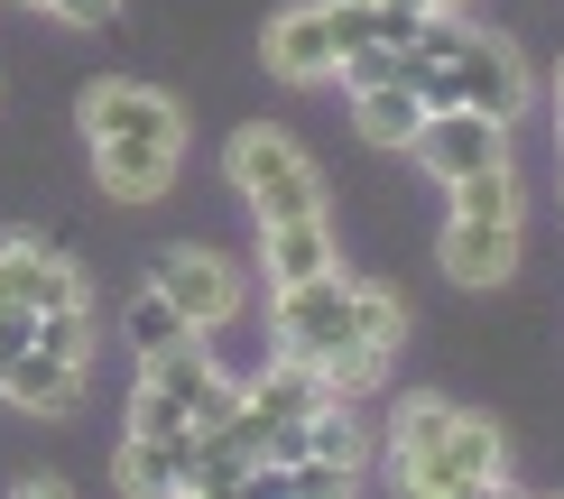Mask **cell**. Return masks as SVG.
<instances>
[{
  "instance_id": "obj_11",
  "label": "cell",
  "mask_w": 564,
  "mask_h": 499,
  "mask_svg": "<svg viewBox=\"0 0 564 499\" xmlns=\"http://www.w3.org/2000/svg\"><path fill=\"white\" fill-rule=\"evenodd\" d=\"M93 288H84V269L65 250H46V241H29V231H10L0 241V305H29V315H46V305H84Z\"/></svg>"
},
{
  "instance_id": "obj_19",
  "label": "cell",
  "mask_w": 564,
  "mask_h": 499,
  "mask_svg": "<svg viewBox=\"0 0 564 499\" xmlns=\"http://www.w3.org/2000/svg\"><path fill=\"white\" fill-rule=\"evenodd\" d=\"M121 333H130L139 351H158V343H176V333H185V315H176L158 288H139V296H130V315H121Z\"/></svg>"
},
{
  "instance_id": "obj_10",
  "label": "cell",
  "mask_w": 564,
  "mask_h": 499,
  "mask_svg": "<svg viewBox=\"0 0 564 499\" xmlns=\"http://www.w3.org/2000/svg\"><path fill=\"white\" fill-rule=\"evenodd\" d=\"M84 389H93V361H65V351H37V343L0 370V398H10L19 416H37V425L84 416Z\"/></svg>"
},
{
  "instance_id": "obj_1",
  "label": "cell",
  "mask_w": 564,
  "mask_h": 499,
  "mask_svg": "<svg viewBox=\"0 0 564 499\" xmlns=\"http://www.w3.org/2000/svg\"><path fill=\"white\" fill-rule=\"evenodd\" d=\"M75 130H84L93 176H102L111 204H158L176 185V166H185V102L158 93V84H130V75L84 84Z\"/></svg>"
},
{
  "instance_id": "obj_3",
  "label": "cell",
  "mask_w": 564,
  "mask_h": 499,
  "mask_svg": "<svg viewBox=\"0 0 564 499\" xmlns=\"http://www.w3.org/2000/svg\"><path fill=\"white\" fill-rule=\"evenodd\" d=\"M223 176H231V195L250 204V223H288V213H324V166L296 149L278 121H250V130H231V149H223Z\"/></svg>"
},
{
  "instance_id": "obj_17",
  "label": "cell",
  "mask_w": 564,
  "mask_h": 499,
  "mask_svg": "<svg viewBox=\"0 0 564 499\" xmlns=\"http://www.w3.org/2000/svg\"><path fill=\"white\" fill-rule=\"evenodd\" d=\"M444 195H454V213H473V223H528V185H519V166H509V158L454 176Z\"/></svg>"
},
{
  "instance_id": "obj_22",
  "label": "cell",
  "mask_w": 564,
  "mask_h": 499,
  "mask_svg": "<svg viewBox=\"0 0 564 499\" xmlns=\"http://www.w3.org/2000/svg\"><path fill=\"white\" fill-rule=\"evenodd\" d=\"M380 10H408V19H426V10H435V0H380Z\"/></svg>"
},
{
  "instance_id": "obj_9",
  "label": "cell",
  "mask_w": 564,
  "mask_h": 499,
  "mask_svg": "<svg viewBox=\"0 0 564 499\" xmlns=\"http://www.w3.org/2000/svg\"><path fill=\"white\" fill-rule=\"evenodd\" d=\"M408 158L426 166L435 185H454V176H473V166L509 158V121H490V111H473V102H444V111H426V130L408 139Z\"/></svg>"
},
{
  "instance_id": "obj_20",
  "label": "cell",
  "mask_w": 564,
  "mask_h": 499,
  "mask_svg": "<svg viewBox=\"0 0 564 499\" xmlns=\"http://www.w3.org/2000/svg\"><path fill=\"white\" fill-rule=\"evenodd\" d=\"M29 343H37V315H29V305H0V370H10Z\"/></svg>"
},
{
  "instance_id": "obj_15",
  "label": "cell",
  "mask_w": 564,
  "mask_h": 499,
  "mask_svg": "<svg viewBox=\"0 0 564 499\" xmlns=\"http://www.w3.org/2000/svg\"><path fill=\"white\" fill-rule=\"evenodd\" d=\"M305 454L361 481V471L380 463V425H361V408H351V398H324V408L305 416Z\"/></svg>"
},
{
  "instance_id": "obj_18",
  "label": "cell",
  "mask_w": 564,
  "mask_h": 499,
  "mask_svg": "<svg viewBox=\"0 0 564 499\" xmlns=\"http://www.w3.org/2000/svg\"><path fill=\"white\" fill-rule=\"evenodd\" d=\"M250 481H260V454H241L231 435H195V471H185V490L231 499V490H250Z\"/></svg>"
},
{
  "instance_id": "obj_14",
  "label": "cell",
  "mask_w": 564,
  "mask_h": 499,
  "mask_svg": "<svg viewBox=\"0 0 564 499\" xmlns=\"http://www.w3.org/2000/svg\"><path fill=\"white\" fill-rule=\"evenodd\" d=\"M185 471H195V425L185 435H121V454H111V481L139 490V499H158V490H185Z\"/></svg>"
},
{
  "instance_id": "obj_7",
  "label": "cell",
  "mask_w": 564,
  "mask_h": 499,
  "mask_svg": "<svg viewBox=\"0 0 564 499\" xmlns=\"http://www.w3.org/2000/svg\"><path fill=\"white\" fill-rule=\"evenodd\" d=\"M509 481V444H500V425L473 416V408H454V425L416 454L408 471H398V490H426V499H454V490H500Z\"/></svg>"
},
{
  "instance_id": "obj_2",
  "label": "cell",
  "mask_w": 564,
  "mask_h": 499,
  "mask_svg": "<svg viewBox=\"0 0 564 499\" xmlns=\"http://www.w3.org/2000/svg\"><path fill=\"white\" fill-rule=\"evenodd\" d=\"M269 333L278 351H296V361H343V351H398L408 343V296L380 288V278H305V288H269Z\"/></svg>"
},
{
  "instance_id": "obj_16",
  "label": "cell",
  "mask_w": 564,
  "mask_h": 499,
  "mask_svg": "<svg viewBox=\"0 0 564 499\" xmlns=\"http://www.w3.org/2000/svg\"><path fill=\"white\" fill-rule=\"evenodd\" d=\"M351 130H361L370 149H408V139L426 130V93H416V84H370V93H351Z\"/></svg>"
},
{
  "instance_id": "obj_6",
  "label": "cell",
  "mask_w": 564,
  "mask_h": 499,
  "mask_svg": "<svg viewBox=\"0 0 564 499\" xmlns=\"http://www.w3.org/2000/svg\"><path fill=\"white\" fill-rule=\"evenodd\" d=\"M223 361L204 351V333H176V343L139 351V398H130V425L139 435H185L195 425V408L214 398Z\"/></svg>"
},
{
  "instance_id": "obj_4",
  "label": "cell",
  "mask_w": 564,
  "mask_h": 499,
  "mask_svg": "<svg viewBox=\"0 0 564 499\" xmlns=\"http://www.w3.org/2000/svg\"><path fill=\"white\" fill-rule=\"evenodd\" d=\"M361 37H380V0H296V10L269 19L260 65L288 75V84H324Z\"/></svg>"
},
{
  "instance_id": "obj_23",
  "label": "cell",
  "mask_w": 564,
  "mask_h": 499,
  "mask_svg": "<svg viewBox=\"0 0 564 499\" xmlns=\"http://www.w3.org/2000/svg\"><path fill=\"white\" fill-rule=\"evenodd\" d=\"M555 111H564V65H555Z\"/></svg>"
},
{
  "instance_id": "obj_12",
  "label": "cell",
  "mask_w": 564,
  "mask_h": 499,
  "mask_svg": "<svg viewBox=\"0 0 564 499\" xmlns=\"http://www.w3.org/2000/svg\"><path fill=\"white\" fill-rule=\"evenodd\" d=\"M435 259H444L454 288H509V278H519V223H473V213H454Z\"/></svg>"
},
{
  "instance_id": "obj_21",
  "label": "cell",
  "mask_w": 564,
  "mask_h": 499,
  "mask_svg": "<svg viewBox=\"0 0 564 499\" xmlns=\"http://www.w3.org/2000/svg\"><path fill=\"white\" fill-rule=\"evenodd\" d=\"M111 10H121V0H46V19H65V29H102Z\"/></svg>"
},
{
  "instance_id": "obj_13",
  "label": "cell",
  "mask_w": 564,
  "mask_h": 499,
  "mask_svg": "<svg viewBox=\"0 0 564 499\" xmlns=\"http://www.w3.org/2000/svg\"><path fill=\"white\" fill-rule=\"evenodd\" d=\"M343 269L334 250V213H288V223H260V278L269 288H305V278Z\"/></svg>"
},
{
  "instance_id": "obj_24",
  "label": "cell",
  "mask_w": 564,
  "mask_h": 499,
  "mask_svg": "<svg viewBox=\"0 0 564 499\" xmlns=\"http://www.w3.org/2000/svg\"><path fill=\"white\" fill-rule=\"evenodd\" d=\"M435 10H473V0H435Z\"/></svg>"
},
{
  "instance_id": "obj_8",
  "label": "cell",
  "mask_w": 564,
  "mask_h": 499,
  "mask_svg": "<svg viewBox=\"0 0 564 499\" xmlns=\"http://www.w3.org/2000/svg\"><path fill=\"white\" fill-rule=\"evenodd\" d=\"M454 102H473V111H490V121H519V111L536 102V84H528V56L509 37H490V29H463V46L454 56Z\"/></svg>"
},
{
  "instance_id": "obj_25",
  "label": "cell",
  "mask_w": 564,
  "mask_h": 499,
  "mask_svg": "<svg viewBox=\"0 0 564 499\" xmlns=\"http://www.w3.org/2000/svg\"><path fill=\"white\" fill-rule=\"evenodd\" d=\"M555 149H564V139H555Z\"/></svg>"
},
{
  "instance_id": "obj_5",
  "label": "cell",
  "mask_w": 564,
  "mask_h": 499,
  "mask_svg": "<svg viewBox=\"0 0 564 499\" xmlns=\"http://www.w3.org/2000/svg\"><path fill=\"white\" fill-rule=\"evenodd\" d=\"M149 288L176 305L185 315V333H204V343H214V333L241 315L250 305V278H241V259L231 250H204V241H176V250H158L149 259Z\"/></svg>"
}]
</instances>
